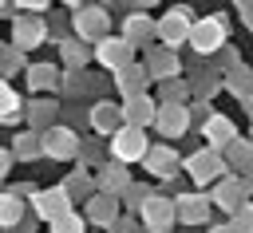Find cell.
<instances>
[{
    "label": "cell",
    "instance_id": "obj_1",
    "mask_svg": "<svg viewBox=\"0 0 253 233\" xmlns=\"http://www.w3.org/2000/svg\"><path fill=\"white\" fill-rule=\"evenodd\" d=\"M111 150H115V158H119V162H134V158H142V154H146V138H142V130H138V126H123V130H115Z\"/></svg>",
    "mask_w": 253,
    "mask_h": 233
},
{
    "label": "cell",
    "instance_id": "obj_2",
    "mask_svg": "<svg viewBox=\"0 0 253 233\" xmlns=\"http://www.w3.org/2000/svg\"><path fill=\"white\" fill-rule=\"evenodd\" d=\"M198 51H213L221 39H225V24L221 20H202V24H194L190 28V36H186Z\"/></svg>",
    "mask_w": 253,
    "mask_h": 233
},
{
    "label": "cell",
    "instance_id": "obj_3",
    "mask_svg": "<svg viewBox=\"0 0 253 233\" xmlns=\"http://www.w3.org/2000/svg\"><path fill=\"white\" fill-rule=\"evenodd\" d=\"M142 221H146L154 233H166L170 221H174V201H166V197H146V201H142Z\"/></svg>",
    "mask_w": 253,
    "mask_h": 233
},
{
    "label": "cell",
    "instance_id": "obj_4",
    "mask_svg": "<svg viewBox=\"0 0 253 233\" xmlns=\"http://www.w3.org/2000/svg\"><path fill=\"white\" fill-rule=\"evenodd\" d=\"M154 122L162 126L166 138H178V134L190 126V111H186V107H158V111H154Z\"/></svg>",
    "mask_w": 253,
    "mask_h": 233
},
{
    "label": "cell",
    "instance_id": "obj_5",
    "mask_svg": "<svg viewBox=\"0 0 253 233\" xmlns=\"http://www.w3.org/2000/svg\"><path fill=\"white\" fill-rule=\"evenodd\" d=\"M99 63H107V67H126V63H130V43H126V39H103V43H99Z\"/></svg>",
    "mask_w": 253,
    "mask_h": 233
},
{
    "label": "cell",
    "instance_id": "obj_6",
    "mask_svg": "<svg viewBox=\"0 0 253 233\" xmlns=\"http://www.w3.org/2000/svg\"><path fill=\"white\" fill-rule=\"evenodd\" d=\"M36 209L43 213V217H63L67 213V190H43L40 197H36Z\"/></svg>",
    "mask_w": 253,
    "mask_h": 233
},
{
    "label": "cell",
    "instance_id": "obj_7",
    "mask_svg": "<svg viewBox=\"0 0 253 233\" xmlns=\"http://www.w3.org/2000/svg\"><path fill=\"white\" fill-rule=\"evenodd\" d=\"M217 170H221V158H217L213 150H206V154H194V158H190V174H194L198 182H213V178H217Z\"/></svg>",
    "mask_w": 253,
    "mask_h": 233
},
{
    "label": "cell",
    "instance_id": "obj_8",
    "mask_svg": "<svg viewBox=\"0 0 253 233\" xmlns=\"http://www.w3.org/2000/svg\"><path fill=\"white\" fill-rule=\"evenodd\" d=\"M158 36H162L166 43H182V39L190 36V24H186V16H182V12H170V16L158 24Z\"/></svg>",
    "mask_w": 253,
    "mask_h": 233
},
{
    "label": "cell",
    "instance_id": "obj_9",
    "mask_svg": "<svg viewBox=\"0 0 253 233\" xmlns=\"http://www.w3.org/2000/svg\"><path fill=\"white\" fill-rule=\"evenodd\" d=\"M43 150H47L51 158H67V154H75V134H71V130H51V134L43 138Z\"/></svg>",
    "mask_w": 253,
    "mask_h": 233
},
{
    "label": "cell",
    "instance_id": "obj_10",
    "mask_svg": "<svg viewBox=\"0 0 253 233\" xmlns=\"http://www.w3.org/2000/svg\"><path fill=\"white\" fill-rule=\"evenodd\" d=\"M206 209H210V201H206L202 194H186V197H178V217H182V221H202Z\"/></svg>",
    "mask_w": 253,
    "mask_h": 233
},
{
    "label": "cell",
    "instance_id": "obj_11",
    "mask_svg": "<svg viewBox=\"0 0 253 233\" xmlns=\"http://www.w3.org/2000/svg\"><path fill=\"white\" fill-rule=\"evenodd\" d=\"M206 138H210L213 146H229L237 134H233V122H229V118H210V122H206Z\"/></svg>",
    "mask_w": 253,
    "mask_h": 233
},
{
    "label": "cell",
    "instance_id": "obj_12",
    "mask_svg": "<svg viewBox=\"0 0 253 233\" xmlns=\"http://www.w3.org/2000/svg\"><path fill=\"white\" fill-rule=\"evenodd\" d=\"M126 118H130V126H142V122H150V118H154V107H150V99L134 95V99L126 103Z\"/></svg>",
    "mask_w": 253,
    "mask_h": 233
},
{
    "label": "cell",
    "instance_id": "obj_13",
    "mask_svg": "<svg viewBox=\"0 0 253 233\" xmlns=\"http://www.w3.org/2000/svg\"><path fill=\"white\" fill-rule=\"evenodd\" d=\"M241 197H245V186L241 182H225V186H217V205H225V209H241Z\"/></svg>",
    "mask_w": 253,
    "mask_h": 233
},
{
    "label": "cell",
    "instance_id": "obj_14",
    "mask_svg": "<svg viewBox=\"0 0 253 233\" xmlns=\"http://www.w3.org/2000/svg\"><path fill=\"white\" fill-rule=\"evenodd\" d=\"M103 28H107V16H103L99 8H95V12H83V16H79V32H83V36H99Z\"/></svg>",
    "mask_w": 253,
    "mask_h": 233
},
{
    "label": "cell",
    "instance_id": "obj_15",
    "mask_svg": "<svg viewBox=\"0 0 253 233\" xmlns=\"http://www.w3.org/2000/svg\"><path fill=\"white\" fill-rule=\"evenodd\" d=\"M20 209H24V205H20L12 194H0V225H16V221H20Z\"/></svg>",
    "mask_w": 253,
    "mask_h": 233
},
{
    "label": "cell",
    "instance_id": "obj_16",
    "mask_svg": "<svg viewBox=\"0 0 253 233\" xmlns=\"http://www.w3.org/2000/svg\"><path fill=\"white\" fill-rule=\"evenodd\" d=\"M51 233H83V221L75 213H63V217L51 221Z\"/></svg>",
    "mask_w": 253,
    "mask_h": 233
},
{
    "label": "cell",
    "instance_id": "obj_17",
    "mask_svg": "<svg viewBox=\"0 0 253 233\" xmlns=\"http://www.w3.org/2000/svg\"><path fill=\"white\" fill-rule=\"evenodd\" d=\"M119 87H123V91H126V87L138 91V87H142V71H138V67H119Z\"/></svg>",
    "mask_w": 253,
    "mask_h": 233
},
{
    "label": "cell",
    "instance_id": "obj_18",
    "mask_svg": "<svg viewBox=\"0 0 253 233\" xmlns=\"http://www.w3.org/2000/svg\"><path fill=\"white\" fill-rule=\"evenodd\" d=\"M91 217H95V221H111V217H115V205H111V197H99V201H91Z\"/></svg>",
    "mask_w": 253,
    "mask_h": 233
},
{
    "label": "cell",
    "instance_id": "obj_19",
    "mask_svg": "<svg viewBox=\"0 0 253 233\" xmlns=\"http://www.w3.org/2000/svg\"><path fill=\"white\" fill-rule=\"evenodd\" d=\"M40 36H43L40 24H20V28H16V39H20V43H36Z\"/></svg>",
    "mask_w": 253,
    "mask_h": 233
},
{
    "label": "cell",
    "instance_id": "obj_20",
    "mask_svg": "<svg viewBox=\"0 0 253 233\" xmlns=\"http://www.w3.org/2000/svg\"><path fill=\"white\" fill-rule=\"evenodd\" d=\"M12 115H16V95L0 83V118H12Z\"/></svg>",
    "mask_w": 253,
    "mask_h": 233
},
{
    "label": "cell",
    "instance_id": "obj_21",
    "mask_svg": "<svg viewBox=\"0 0 253 233\" xmlns=\"http://www.w3.org/2000/svg\"><path fill=\"white\" fill-rule=\"evenodd\" d=\"M233 233H253V209H237V217H233Z\"/></svg>",
    "mask_w": 253,
    "mask_h": 233
},
{
    "label": "cell",
    "instance_id": "obj_22",
    "mask_svg": "<svg viewBox=\"0 0 253 233\" xmlns=\"http://www.w3.org/2000/svg\"><path fill=\"white\" fill-rule=\"evenodd\" d=\"M123 182H126L123 166H107V174H103V186H107V190H115V186H123Z\"/></svg>",
    "mask_w": 253,
    "mask_h": 233
},
{
    "label": "cell",
    "instance_id": "obj_23",
    "mask_svg": "<svg viewBox=\"0 0 253 233\" xmlns=\"http://www.w3.org/2000/svg\"><path fill=\"white\" fill-rule=\"evenodd\" d=\"M91 118H95V126H103V130H107V126H115V111H111V107H99Z\"/></svg>",
    "mask_w": 253,
    "mask_h": 233
},
{
    "label": "cell",
    "instance_id": "obj_24",
    "mask_svg": "<svg viewBox=\"0 0 253 233\" xmlns=\"http://www.w3.org/2000/svg\"><path fill=\"white\" fill-rule=\"evenodd\" d=\"M150 71H158V75H162V71H174V59H170V55H162V59L154 55V59H150Z\"/></svg>",
    "mask_w": 253,
    "mask_h": 233
},
{
    "label": "cell",
    "instance_id": "obj_25",
    "mask_svg": "<svg viewBox=\"0 0 253 233\" xmlns=\"http://www.w3.org/2000/svg\"><path fill=\"white\" fill-rule=\"evenodd\" d=\"M170 162H174V158H170L166 150H158V154H150V166H154V170H158V166H170Z\"/></svg>",
    "mask_w": 253,
    "mask_h": 233
},
{
    "label": "cell",
    "instance_id": "obj_26",
    "mask_svg": "<svg viewBox=\"0 0 253 233\" xmlns=\"http://www.w3.org/2000/svg\"><path fill=\"white\" fill-rule=\"evenodd\" d=\"M115 233H134V225H130V221H119V225H115Z\"/></svg>",
    "mask_w": 253,
    "mask_h": 233
},
{
    "label": "cell",
    "instance_id": "obj_27",
    "mask_svg": "<svg viewBox=\"0 0 253 233\" xmlns=\"http://www.w3.org/2000/svg\"><path fill=\"white\" fill-rule=\"evenodd\" d=\"M20 4H24V8H43L47 0H20Z\"/></svg>",
    "mask_w": 253,
    "mask_h": 233
},
{
    "label": "cell",
    "instance_id": "obj_28",
    "mask_svg": "<svg viewBox=\"0 0 253 233\" xmlns=\"http://www.w3.org/2000/svg\"><path fill=\"white\" fill-rule=\"evenodd\" d=\"M4 166H8V158H4V154H0V174H4Z\"/></svg>",
    "mask_w": 253,
    "mask_h": 233
},
{
    "label": "cell",
    "instance_id": "obj_29",
    "mask_svg": "<svg viewBox=\"0 0 253 233\" xmlns=\"http://www.w3.org/2000/svg\"><path fill=\"white\" fill-rule=\"evenodd\" d=\"M249 115H253V95H249Z\"/></svg>",
    "mask_w": 253,
    "mask_h": 233
}]
</instances>
